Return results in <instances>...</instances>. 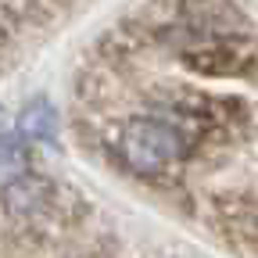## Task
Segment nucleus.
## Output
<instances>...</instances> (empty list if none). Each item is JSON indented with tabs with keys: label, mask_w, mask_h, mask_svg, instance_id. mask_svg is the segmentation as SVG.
Wrapping results in <instances>:
<instances>
[{
	"label": "nucleus",
	"mask_w": 258,
	"mask_h": 258,
	"mask_svg": "<svg viewBox=\"0 0 258 258\" xmlns=\"http://www.w3.org/2000/svg\"><path fill=\"white\" fill-rule=\"evenodd\" d=\"M183 18H186V29L201 36V43L240 40L244 32V15L237 0H183Z\"/></svg>",
	"instance_id": "obj_2"
},
{
	"label": "nucleus",
	"mask_w": 258,
	"mask_h": 258,
	"mask_svg": "<svg viewBox=\"0 0 258 258\" xmlns=\"http://www.w3.org/2000/svg\"><path fill=\"white\" fill-rule=\"evenodd\" d=\"M190 147H194L190 133L165 115L129 118V122H122L118 137H115L118 161L137 176H161V172L176 169L190 154Z\"/></svg>",
	"instance_id": "obj_1"
},
{
	"label": "nucleus",
	"mask_w": 258,
	"mask_h": 258,
	"mask_svg": "<svg viewBox=\"0 0 258 258\" xmlns=\"http://www.w3.org/2000/svg\"><path fill=\"white\" fill-rule=\"evenodd\" d=\"M198 76H240L251 69V50L240 40H208L183 54Z\"/></svg>",
	"instance_id": "obj_3"
},
{
	"label": "nucleus",
	"mask_w": 258,
	"mask_h": 258,
	"mask_svg": "<svg viewBox=\"0 0 258 258\" xmlns=\"http://www.w3.org/2000/svg\"><path fill=\"white\" fill-rule=\"evenodd\" d=\"M18 129L25 137H50L54 133V111L47 104H29V111L22 115Z\"/></svg>",
	"instance_id": "obj_5"
},
{
	"label": "nucleus",
	"mask_w": 258,
	"mask_h": 258,
	"mask_svg": "<svg viewBox=\"0 0 258 258\" xmlns=\"http://www.w3.org/2000/svg\"><path fill=\"white\" fill-rule=\"evenodd\" d=\"M32 169V158L22 144L15 140H0V194H4L8 186H15L18 179H25Z\"/></svg>",
	"instance_id": "obj_4"
}]
</instances>
